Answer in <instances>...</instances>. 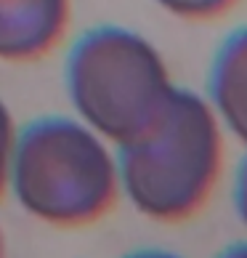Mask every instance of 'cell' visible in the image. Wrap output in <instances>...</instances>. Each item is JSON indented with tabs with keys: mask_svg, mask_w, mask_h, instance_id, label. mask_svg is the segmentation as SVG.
<instances>
[{
	"mask_svg": "<svg viewBox=\"0 0 247 258\" xmlns=\"http://www.w3.org/2000/svg\"><path fill=\"white\" fill-rule=\"evenodd\" d=\"M122 258H181V255H176V253H170V250L146 247V250H133V253H128V255H122Z\"/></svg>",
	"mask_w": 247,
	"mask_h": 258,
	"instance_id": "obj_9",
	"label": "cell"
},
{
	"mask_svg": "<svg viewBox=\"0 0 247 258\" xmlns=\"http://www.w3.org/2000/svg\"><path fill=\"white\" fill-rule=\"evenodd\" d=\"M8 186L45 224L88 226L117 203V160L85 122L40 117L16 133Z\"/></svg>",
	"mask_w": 247,
	"mask_h": 258,
	"instance_id": "obj_2",
	"label": "cell"
},
{
	"mask_svg": "<svg viewBox=\"0 0 247 258\" xmlns=\"http://www.w3.org/2000/svg\"><path fill=\"white\" fill-rule=\"evenodd\" d=\"M154 3L186 22H210L229 14L239 0H154Z\"/></svg>",
	"mask_w": 247,
	"mask_h": 258,
	"instance_id": "obj_6",
	"label": "cell"
},
{
	"mask_svg": "<svg viewBox=\"0 0 247 258\" xmlns=\"http://www.w3.org/2000/svg\"><path fill=\"white\" fill-rule=\"evenodd\" d=\"M234 208H236L239 221L247 226V155L242 157L234 176Z\"/></svg>",
	"mask_w": 247,
	"mask_h": 258,
	"instance_id": "obj_8",
	"label": "cell"
},
{
	"mask_svg": "<svg viewBox=\"0 0 247 258\" xmlns=\"http://www.w3.org/2000/svg\"><path fill=\"white\" fill-rule=\"evenodd\" d=\"M64 78L83 122L117 147L144 136L176 88L154 45L115 24L77 37L66 56Z\"/></svg>",
	"mask_w": 247,
	"mask_h": 258,
	"instance_id": "obj_3",
	"label": "cell"
},
{
	"mask_svg": "<svg viewBox=\"0 0 247 258\" xmlns=\"http://www.w3.org/2000/svg\"><path fill=\"white\" fill-rule=\"evenodd\" d=\"M207 104L221 128L247 147V24L218 45L207 72Z\"/></svg>",
	"mask_w": 247,
	"mask_h": 258,
	"instance_id": "obj_5",
	"label": "cell"
},
{
	"mask_svg": "<svg viewBox=\"0 0 247 258\" xmlns=\"http://www.w3.org/2000/svg\"><path fill=\"white\" fill-rule=\"evenodd\" d=\"M69 14V0H0V59H43L64 37Z\"/></svg>",
	"mask_w": 247,
	"mask_h": 258,
	"instance_id": "obj_4",
	"label": "cell"
},
{
	"mask_svg": "<svg viewBox=\"0 0 247 258\" xmlns=\"http://www.w3.org/2000/svg\"><path fill=\"white\" fill-rule=\"evenodd\" d=\"M223 170V136L205 96L173 88L144 136L117 147L120 189L151 221L178 224L207 205Z\"/></svg>",
	"mask_w": 247,
	"mask_h": 258,
	"instance_id": "obj_1",
	"label": "cell"
},
{
	"mask_svg": "<svg viewBox=\"0 0 247 258\" xmlns=\"http://www.w3.org/2000/svg\"><path fill=\"white\" fill-rule=\"evenodd\" d=\"M0 258H6V240H3V232H0Z\"/></svg>",
	"mask_w": 247,
	"mask_h": 258,
	"instance_id": "obj_11",
	"label": "cell"
},
{
	"mask_svg": "<svg viewBox=\"0 0 247 258\" xmlns=\"http://www.w3.org/2000/svg\"><path fill=\"white\" fill-rule=\"evenodd\" d=\"M14 144H16V125L14 114L0 99V197L8 189V176H11V157H14Z\"/></svg>",
	"mask_w": 247,
	"mask_h": 258,
	"instance_id": "obj_7",
	"label": "cell"
},
{
	"mask_svg": "<svg viewBox=\"0 0 247 258\" xmlns=\"http://www.w3.org/2000/svg\"><path fill=\"white\" fill-rule=\"evenodd\" d=\"M218 258H247V242H236V245H229L226 250L218 255Z\"/></svg>",
	"mask_w": 247,
	"mask_h": 258,
	"instance_id": "obj_10",
	"label": "cell"
}]
</instances>
